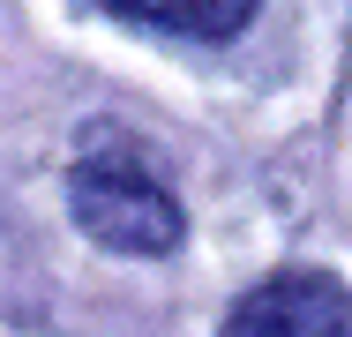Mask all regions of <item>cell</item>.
I'll return each instance as SVG.
<instances>
[{"mask_svg":"<svg viewBox=\"0 0 352 337\" xmlns=\"http://www.w3.org/2000/svg\"><path fill=\"white\" fill-rule=\"evenodd\" d=\"M68 202H75V225L113 255H173L180 232H188L173 188L128 142H90L68 173Z\"/></svg>","mask_w":352,"mask_h":337,"instance_id":"1","label":"cell"},{"mask_svg":"<svg viewBox=\"0 0 352 337\" xmlns=\"http://www.w3.org/2000/svg\"><path fill=\"white\" fill-rule=\"evenodd\" d=\"M225 337H352V285L330 270H278L225 315Z\"/></svg>","mask_w":352,"mask_h":337,"instance_id":"2","label":"cell"},{"mask_svg":"<svg viewBox=\"0 0 352 337\" xmlns=\"http://www.w3.org/2000/svg\"><path fill=\"white\" fill-rule=\"evenodd\" d=\"M98 8L150 23V30H180V38H232L255 15V0H98Z\"/></svg>","mask_w":352,"mask_h":337,"instance_id":"3","label":"cell"}]
</instances>
